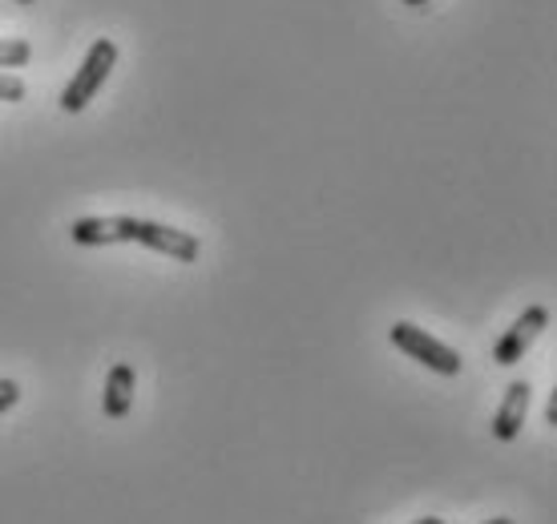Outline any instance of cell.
Instances as JSON below:
<instances>
[{
	"label": "cell",
	"instance_id": "9",
	"mask_svg": "<svg viewBox=\"0 0 557 524\" xmlns=\"http://www.w3.org/2000/svg\"><path fill=\"white\" fill-rule=\"evenodd\" d=\"M25 82L13 77V73H0V101H25Z\"/></svg>",
	"mask_w": 557,
	"mask_h": 524
},
{
	"label": "cell",
	"instance_id": "6",
	"mask_svg": "<svg viewBox=\"0 0 557 524\" xmlns=\"http://www.w3.org/2000/svg\"><path fill=\"white\" fill-rule=\"evenodd\" d=\"M70 238L77 242V247H113V242H129V214L77 219L70 226Z\"/></svg>",
	"mask_w": 557,
	"mask_h": 524
},
{
	"label": "cell",
	"instance_id": "3",
	"mask_svg": "<svg viewBox=\"0 0 557 524\" xmlns=\"http://www.w3.org/2000/svg\"><path fill=\"white\" fill-rule=\"evenodd\" d=\"M129 242L153 250V254H166L174 262H195L198 259V235L190 230H178V226H166V222L153 219H134L129 214Z\"/></svg>",
	"mask_w": 557,
	"mask_h": 524
},
{
	"label": "cell",
	"instance_id": "4",
	"mask_svg": "<svg viewBox=\"0 0 557 524\" xmlns=\"http://www.w3.org/2000/svg\"><path fill=\"white\" fill-rule=\"evenodd\" d=\"M545 327H549V311H545L542 303L525 307V311H521V319H513V327L497 339V347H493V363H497V367H513L517 359L537 344V335H542Z\"/></svg>",
	"mask_w": 557,
	"mask_h": 524
},
{
	"label": "cell",
	"instance_id": "2",
	"mask_svg": "<svg viewBox=\"0 0 557 524\" xmlns=\"http://www.w3.org/2000/svg\"><path fill=\"white\" fill-rule=\"evenodd\" d=\"M388 339H392V347H400L408 359L424 363V367L436 375H460V367H465L453 347L441 344V339H432V335L424 332V327H417V323H392Z\"/></svg>",
	"mask_w": 557,
	"mask_h": 524
},
{
	"label": "cell",
	"instance_id": "10",
	"mask_svg": "<svg viewBox=\"0 0 557 524\" xmlns=\"http://www.w3.org/2000/svg\"><path fill=\"white\" fill-rule=\"evenodd\" d=\"M16 400H21V387H16V379H0V415L9 412Z\"/></svg>",
	"mask_w": 557,
	"mask_h": 524
},
{
	"label": "cell",
	"instance_id": "13",
	"mask_svg": "<svg viewBox=\"0 0 557 524\" xmlns=\"http://www.w3.org/2000/svg\"><path fill=\"white\" fill-rule=\"evenodd\" d=\"M485 524H517V521H509V516H493V521H485Z\"/></svg>",
	"mask_w": 557,
	"mask_h": 524
},
{
	"label": "cell",
	"instance_id": "8",
	"mask_svg": "<svg viewBox=\"0 0 557 524\" xmlns=\"http://www.w3.org/2000/svg\"><path fill=\"white\" fill-rule=\"evenodd\" d=\"M33 61V45L21 37H0V70H21Z\"/></svg>",
	"mask_w": 557,
	"mask_h": 524
},
{
	"label": "cell",
	"instance_id": "11",
	"mask_svg": "<svg viewBox=\"0 0 557 524\" xmlns=\"http://www.w3.org/2000/svg\"><path fill=\"white\" fill-rule=\"evenodd\" d=\"M412 524H445L441 516H420V521H412Z\"/></svg>",
	"mask_w": 557,
	"mask_h": 524
},
{
	"label": "cell",
	"instance_id": "12",
	"mask_svg": "<svg viewBox=\"0 0 557 524\" xmlns=\"http://www.w3.org/2000/svg\"><path fill=\"white\" fill-rule=\"evenodd\" d=\"M400 4H408V9H424L429 0H400Z\"/></svg>",
	"mask_w": 557,
	"mask_h": 524
},
{
	"label": "cell",
	"instance_id": "14",
	"mask_svg": "<svg viewBox=\"0 0 557 524\" xmlns=\"http://www.w3.org/2000/svg\"><path fill=\"white\" fill-rule=\"evenodd\" d=\"M16 4H37V0H16Z\"/></svg>",
	"mask_w": 557,
	"mask_h": 524
},
{
	"label": "cell",
	"instance_id": "1",
	"mask_svg": "<svg viewBox=\"0 0 557 524\" xmlns=\"http://www.w3.org/2000/svg\"><path fill=\"white\" fill-rule=\"evenodd\" d=\"M113 65H117V45H113L110 37H98V41L89 45V53H85L77 77L61 89V101H57V105L65 113H82L85 105L101 93V85L110 82Z\"/></svg>",
	"mask_w": 557,
	"mask_h": 524
},
{
	"label": "cell",
	"instance_id": "5",
	"mask_svg": "<svg viewBox=\"0 0 557 524\" xmlns=\"http://www.w3.org/2000/svg\"><path fill=\"white\" fill-rule=\"evenodd\" d=\"M530 400H533V387L525 379H513V384L505 387V400L493 415V436L502 444H513L521 436V424H525V415H530Z\"/></svg>",
	"mask_w": 557,
	"mask_h": 524
},
{
	"label": "cell",
	"instance_id": "7",
	"mask_svg": "<svg viewBox=\"0 0 557 524\" xmlns=\"http://www.w3.org/2000/svg\"><path fill=\"white\" fill-rule=\"evenodd\" d=\"M134 384H138V375L129 363H113L110 375H106V391H101V412L110 415V420H126L134 412Z\"/></svg>",
	"mask_w": 557,
	"mask_h": 524
}]
</instances>
